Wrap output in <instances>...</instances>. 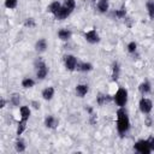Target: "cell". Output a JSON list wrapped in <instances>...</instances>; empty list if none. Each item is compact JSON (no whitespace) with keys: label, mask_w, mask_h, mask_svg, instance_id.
I'll return each instance as SVG.
<instances>
[{"label":"cell","mask_w":154,"mask_h":154,"mask_svg":"<svg viewBox=\"0 0 154 154\" xmlns=\"http://www.w3.org/2000/svg\"><path fill=\"white\" fill-rule=\"evenodd\" d=\"M34 85H35V81L32 78H29V77L23 78V81H22V87L23 88L29 89V88H32Z\"/></svg>","instance_id":"obj_23"},{"label":"cell","mask_w":154,"mask_h":154,"mask_svg":"<svg viewBox=\"0 0 154 154\" xmlns=\"http://www.w3.org/2000/svg\"><path fill=\"white\" fill-rule=\"evenodd\" d=\"M5 106H6V100H5V99H1V101H0V107L4 108Z\"/></svg>","instance_id":"obj_32"},{"label":"cell","mask_w":154,"mask_h":154,"mask_svg":"<svg viewBox=\"0 0 154 154\" xmlns=\"http://www.w3.org/2000/svg\"><path fill=\"white\" fill-rule=\"evenodd\" d=\"M10 103H11L12 106H19V103H20V97H19V95H18V94H12L11 97H10Z\"/></svg>","instance_id":"obj_25"},{"label":"cell","mask_w":154,"mask_h":154,"mask_svg":"<svg viewBox=\"0 0 154 154\" xmlns=\"http://www.w3.org/2000/svg\"><path fill=\"white\" fill-rule=\"evenodd\" d=\"M111 100H113V97H111L109 95H106V94H99V96H97V103L100 105V106H102V105H105L106 102H108V101H111Z\"/></svg>","instance_id":"obj_22"},{"label":"cell","mask_w":154,"mask_h":154,"mask_svg":"<svg viewBox=\"0 0 154 154\" xmlns=\"http://www.w3.org/2000/svg\"><path fill=\"white\" fill-rule=\"evenodd\" d=\"M130 118L128 116V112L124 107H119L117 111V130L118 134L123 137L125 136V134H128V131L130 130Z\"/></svg>","instance_id":"obj_1"},{"label":"cell","mask_w":154,"mask_h":154,"mask_svg":"<svg viewBox=\"0 0 154 154\" xmlns=\"http://www.w3.org/2000/svg\"><path fill=\"white\" fill-rule=\"evenodd\" d=\"M63 6H65L66 8H69V10L72 12V11L75 10V7H76V1H75V0H64Z\"/></svg>","instance_id":"obj_27"},{"label":"cell","mask_w":154,"mask_h":154,"mask_svg":"<svg viewBox=\"0 0 154 154\" xmlns=\"http://www.w3.org/2000/svg\"><path fill=\"white\" fill-rule=\"evenodd\" d=\"M61 7V4L58 1V0H55V1H52L49 5H48V7H47V11L49 12V13H52L53 16H55V13L59 11V8Z\"/></svg>","instance_id":"obj_17"},{"label":"cell","mask_w":154,"mask_h":154,"mask_svg":"<svg viewBox=\"0 0 154 154\" xmlns=\"http://www.w3.org/2000/svg\"><path fill=\"white\" fill-rule=\"evenodd\" d=\"M75 90H76V95L78 97H84L89 90V87L87 84H77Z\"/></svg>","instance_id":"obj_11"},{"label":"cell","mask_w":154,"mask_h":154,"mask_svg":"<svg viewBox=\"0 0 154 154\" xmlns=\"http://www.w3.org/2000/svg\"><path fill=\"white\" fill-rule=\"evenodd\" d=\"M31 103H32L34 108H36V109H37V108H40V103H38V102H36V101H32Z\"/></svg>","instance_id":"obj_33"},{"label":"cell","mask_w":154,"mask_h":154,"mask_svg":"<svg viewBox=\"0 0 154 154\" xmlns=\"http://www.w3.org/2000/svg\"><path fill=\"white\" fill-rule=\"evenodd\" d=\"M146 8L150 19H154V0H148L146 2Z\"/></svg>","instance_id":"obj_21"},{"label":"cell","mask_w":154,"mask_h":154,"mask_svg":"<svg viewBox=\"0 0 154 154\" xmlns=\"http://www.w3.org/2000/svg\"><path fill=\"white\" fill-rule=\"evenodd\" d=\"M58 124H59V122L54 116H47L45 118V125L48 129H55L58 126Z\"/></svg>","instance_id":"obj_9"},{"label":"cell","mask_w":154,"mask_h":154,"mask_svg":"<svg viewBox=\"0 0 154 154\" xmlns=\"http://www.w3.org/2000/svg\"><path fill=\"white\" fill-rule=\"evenodd\" d=\"M134 149L140 154H149V153H152L149 143H148L147 140H138L137 142H135Z\"/></svg>","instance_id":"obj_4"},{"label":"cell","mask_w":154,"mask_h":154,"mask_svg":"<svg viewBox=\"0 0 154 154\" xmlns=\"http://www.w3.org/2000/svg\"><path fill=\"white\" fill-rule=\"evenodd\" d=\"M71 36H72V32H71V30H69V29H60V30L58 31V37H59L61 41H69V40L71 38Z\"/></svg>","instance_id":"obj_15"},{"label":"cell","mask_w":154,"mask_h":154,"mask_svg":"<svg viewBox=\"0 0 154 154\" xmlns=\"http://www.w3.org/2000/svg\"><path fill=\"white\" fill-rule=\"evenodd\" d=\"M71 13H72V12H71L69 8H66L65 6L61 5V7L59 8V11L55 13L54 17H55V19H58V20H64V19H66Z\"/></svg>","instance_id":"obj_8"},{"label":"cell","mask_w":154,"mask_h":154,"mask_svg":"<svg viewBox=\"0 0 154 154\" xmlns=\"http://www.w3.org/2000/svg\"><path fill=\"white\" fill-rule=\"evenodd\" d=\"M96 7H97V11L100 13H106L109 8V1L108 0H99Z\"/></svg>","instance_id":"obj_14"},{"label":"cell","mask_w":154,"mask_h":154,"mask_svg":"<svg viewBox=\"0 0 154 154\" xmlns=\"http://www.w3.org/2000/svg\"><path fill=\"white\" fill-rule=\"evenodd\" d=\"M47 49V41L45 38H38L35 43V51L38 53H43Z\"/></svg>","instance_id":"obj_13"},{"label":"cell","mask_w":154,"mask_h":154,"mask_svg":"<svg viewBox=\"0 0 154 154\" xmlns=\"http://www.w3.org/2000/svg\"><path fill=\"white\" fill-rule=\"evenodd\" d=\"M76 69H77L78 71H82V72H89V71L93 70V65H91L90 63L83 61V63H78Z\"/></svg>","instance_id":"obj_18"},{"label":"cell","mask_w":154,"mask_h":154,"mask_svg":"<svg viewBox=\"0 0 154 154\" xmlns=\"http://www.w3.org/2000/svg\"><path fill=\"white\" fill-rule=\"evenodd\" d=\"M150 90H152V85H150V83H149L148 81H144V82L140 83V85H138V91H140L143 96L148 95V94L150 93Z\"/></svg>","instance_id":"obj_10"},{"label":"cell","mask_w":154,"mask_h":154,"mask_svg":"<svg viewBox=\"0 0 154 154\" xmlns=\"http://www.w3.org/2000/svg\"><path fill=\"white\" fill-rule=\"evenodd\" d=\"M126 48H128V52L132 54V53H135V52L137 51V43H136L135 41H131V42H129V43H128Z\"/></svg>","instance_id":"obj_28"},{"label":"cell","mask_w":154,"mask_h":154,"mask_svg":"<svg viewBox=\"0 0 154 154\" xmlns=\"http://www.w3.org/2000/svg\"><path fill=\"white\" fill-rule=\"evenodd\" d=\"M84 38H85L87 42H89L91 45H95V43L100 42V36H99L96 29H94V28L84 32Z\"/></svg>","instance_id":"obj_7"},{"label":"cell","mask_w":154,"mask_h":154,"mask_svg":"<svg viewBox=\"0 0 154 154\" xmlns=\"http://www.w3.org/2000/svg\"><path fill=\"white\" fill-rule=\"evenodd\" d=\"M42 97H43V100H47V101H49V100H52L53 99V96H54V88L53 87H47V88H45L43 90H42Z\"/></svg>","instance_id":"obj_16"},{"label":"cell","mask_w":154,"mask_h":154,"mask_svg":"<svg viewBox=\"0 0 154 154\" xmlns=\"http://www.w3.org/2000/svg\"><path fill=\"white\" fill-rule=\"evenodd\" d=\"M148 143H149V147H150V150L154 152V136H150L149 138H147Z\"/></svg>","instance_id":"obj_31"},{"label":"cell","mask_w":154,"mask_h":154,"mask_svg":"<svg viewBox=\"0 0 154 154\" xmlns=\"http://www.w3.org/2000/svg\"><path fill=\"white\" fill-rule=\"evenodd\" d=\"M138 108H140V111L143 114H149L152 112V109H153V102H152V100L143 96L140 100V102H138Z\"/></svg>","instance_id":"obj_5"},{"label":"cell","mask_w":154,"mask_h":154,"mask_svg":"<svg viewBox=\"0 0 154 154\" xmlns=\"http://www.w3.org/2000/svg\"><path fill=\"white\" fill-rule=\"evenodd\" d=\"M77 64H78V61H77V58L75 55H72V54L64 55V65H65L66 70L75 71L76 67H77Z\"/></svg>","instance_id":"obj_6"},{"label":"cell","mask_w":154,"mask_h":154,"mask_svg":"<svg viewBox=\"0 0 154 154\" xmlns=\"http://www.w3.org/2000/svg\"><path fill=\"white\" fill-rule=\"evenodd\" d=\"M24 25L25 26H29V28H32V26H35V22H34L32 18H26L25 22H24Z\"/></svg>","instance_id":"obj_30"},{"label":"cell","mask_w":154,"mask_h":154,"mask_svg":"<svg viewBox=\"0 0 154 154\" xmlns=\"http://www.w3.org/2000/svg\"><path fill=\"white\" fill-rule=\"evenodd\" d=\"M119 76H120V66L116 61V63H113V66H112V79L113 81H118Z\"/></svg>","instance_id":"obj_19"},{"label":"cell","mask_w":154,"mask_h":154,"mask_svg":"<svg viewBox=\"0 0 154 154\" xmlns=\"http://www.w3.org/2000/svg\"><path fill=\"white\" fill-rule=\"evenodd\" d=\"M25 128H26V122H24V120L20 119V120L18 122V126H17V135H18V136L22 135V134L24 132Z\"/></svg>","instance_id":"obj_26"},{"label":"cell","mask_w":154,"mask_h":154,"mask_svg":"<svg viewBox=\"0 0 154 154\" xmlns=\"http://www.w3.org/2000/svg\"><path fill=\"white\" fill-rule=\"evenodd\" d=\"M128 99H129V93L123 87L118 88V90L113 95V101L118 107H125V105L128 103Z\"/></svg>","instance_id":"obj_2"},{"label":"cell","mask_w":154,"mask_h":154,"mask_svg":"<svg viewBox=\"0 0 154 154\" xmlns=\"http://www.w3.org/2000/svg\"><path fill=\"white\" fill-rule=\"evenodd\" d=\"M35 69H36V77L37 79H45L48 75V66L46 63L41 59H37L35 61Z\"/></svg>","instance_id":"obj_3"},{"label":"cell","mask_w":154,"mask_h":154,"mask_svg":"<svg viewBox=\"0 0 154 154\" xmlns=\"http://www.w3.org/2000/svg\"><path fill=\"white\" fill-rule=\"evenodd\" d=\"M19 113H20V119L24 120V122H28L29 118H30V114H31L30 107L29 106H20Z\"/></svg>","instance_id":"obj_12"},{"label":"cell","mask_w":154,"mask_h":154,"mask_svg":"<svg viewBox=\"0 0 154 154\" xmlns=\"http://www.w3.org/2000/svg\"><path fill=\"white\" fill-rule=\"evenodd\" d=\"M18 4V0H5V7L12 10V8H16Z\"/></svg>","instance_id":"obj_29"},{"label":"cell","mask_w":154,"mask_h":154,"mask_svg":"<svg viewBox=\"0 0 154 154\" xmlns=\"http://www.w3.org/2000/svg\"><path fill=\"white\" fill-rule=\"evenodd\" d=\"M113 16H114L116 18H119V19L125 18V17H126V10H125V7H122V8H119V10H116V11L113 12Z\"/></svg>","instance_id":"obj_24"},{"label":"cell","mask_w":154,"mask_h":154,"mask_svg":"<svg viewBox=\"0 0 154 154\" xmlns=\"http://www.w3.org/2000/svg\"><path fill=\"white\" fill-rule=\"evenodd\" d=\"M25 148H26L25 142H24L22 138H18V140L14 142V149H16V152H18V153H23V152L25 150Z\"/></svg>","instance_id":"obj_20"}]
</instances>
